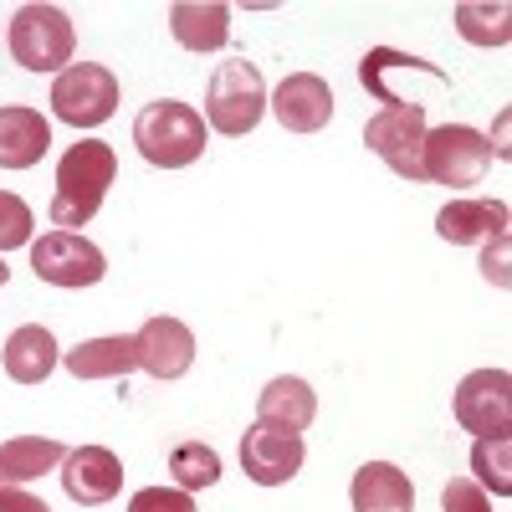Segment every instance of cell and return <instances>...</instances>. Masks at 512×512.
<instances>
[{"instance_id": "6da1fadb", "label": "cell", "mask_w": 512, "mask_h": 512, "mask_svg": "<svg viewBox=\"0 0 512 512\" xmlns=\"http://www.w3.org/2000/svg\"><path fill=\"white\" fill-rule=\"evenodd\" d=\"M118 180V154L103 139H82L57 159V195H52V226L57 231H77L88 226L98 210L108 185Z\"/></svg>"}, {"instance_id": "7a4b0ae2", "label": "cell", "mask_w": 512, "mask_h": 512, "mask_svg": "<svg viewBox=\"0 0 512 512\" xmlns=\"http://www.w3.org/2000/svg\"><path fill=\"white\" fill-rule=\"evenodd\" d=\"M134 144L154 169H185L205 154V113L175 98H159L134 118Z\"/></svg>"}, {"instance_id": "3957f363", "label": "cell", "mask_w": 512, "mask_h": 512, "mask_svg": "<svg viewBox=\"0 0 512 512\" xmlns=\"http://www.w3.org/2000/svg\"><path fill=\"white\" fill-rule=\"evenodd\" d=\"M267 113V82L256 72V62L236 57V62H221L210 72V88H205V123L216 128L221 139H241L251 134Z\"/></svg>"}, {"instance_id": "277c9868", "label": "cell", "mask_w": 512, "mask_h": 512, "mask_svg": "<svg viewBox=\"0 0 512 512\" xmlns=\"http://www.w3.org/2000/svg\"><path fill=\"white\" fill-rule=\"evenodd\" d=\"M77 52V31L62 6H21L11 16V57L26 72H67Z\"/></svg>"}, {"instance_id": "5b68a950", "label": "cell", "mask_w": 512, "mask_h": 512, "mask_svg": "<svg viewBox=\"0 0 512 512\" xmlns=\"http://www.w3.org/2000/svg\"><path fill=\"white\" fill-rule=\"evenodd\" d=\"M425 180H436L446 190H472L482 185L487 164H492V144L487 134L466 123H446V128H425Z\"/></svg>"}, {"instance_id": "8992f818", "label": "cell", "mask_w": 512, "mask_h": 512, "mask_svg": "<svg viewBox=\"0 0 512 512\" xmlns=\"http://www.w3.org/2000/svg\"><path fill=\"white\" fill-rule=\"evenodd\" d=\"M364 144L369 154H379L384 164L395 169V175H405L410 185L425 180V108L410 98V103H395V108H384L364 123Z\"/></svg>"}, {"instance_id": "52a82bcc", "label": "cell", "mask_w": 512, "mask_h": 512, "mask_svg": "<svg viewBox=\"0 0 512 512\" xmlns=\"http://www.w3.org/2000/svg\"><path fill=\"white\" fill-rule=\"evenodd\" d=\"M52 113L72 128H98L118 113V77L98 62H72L52 82Z\"/></svg>"}, {"instance_id": "ba28073f", "label": "cell", "mask_w": 512, "mask_h": 512, "mask_svg": "<svg viewBox=\"0 0 512 512\" xmlns=\"http://www.w3.org/2000/svg\"><path fill=\"white\" fill-rule=\"evenodd\" d=\"M31 272L52 287H93L108 277V256L82 231H47L31 241Z\"/></svg>"}, {"instance_id": "9c48e42d", "label": "cell", "mask_w": 512, "mask_h": 512, "mask_svg": "<svg viewBox=\"0 0 512 512\" xmlns=\"http://www.w3.org/2000/svg\"><path fill=\"white\" fill-rule=\"evenodd\" d=\"M456 420H461V431H477V441L507 436V425H512V374L507 369L466 374L461 390H456Z\"/></svg>"}, {"instance_id": "30bf717a", "label": "cell", "mask_w": 512, "mask_h": 512, "mask_svg": "<svg viewBox=\"0 0 512 512\" xmlns=\"http://www.w3.org/2000/svg\"><path fill=\"white\" fill-rule=\"evenodd\" d=\"M303 456H308L303 436L277 431V425H262V420L241 436V472L256 487H287L297 472H303Z\"/></svg>"}, {"instance_id": "8fae6325", "label": "cell", "mask_w": 512, "mask_h": 512, "mask_svg": "<svg viewBox=\"0 0 512 512\" xmlns=\"http://www.w3.org/2000/svg\"><path fill=\"white\" fill-rule=\"evenodd\" d=\"M267 108L277 113V123L287 134H318L333 118V88L318 72H292L277 82V93L267 98Z\"/></svg>"}, {"instance_id": "7c38bea8", "label": "cell", "mask_w": 512, "mask_h": 512, "mask_svg": "<svg viewBox=\"0 0 512 512\" xmlns=\"http://www.w3.org/2000/svg\"><path fill=\"white\" fill-rule=\"evenodd\" d=\"M123 487V461L108 446H77L62 456V492L77 507H103Z\"/></svg>"}, {"instance_id": "4fadbf2b", "label": "cell", "mask_w": 512, "mask_h": 512, "mask_svg": "<svg viewBox=\"0 0 512 512\" xmlns=\"http://www.w3.org/2000/svg\"><path fill=\"white\" fill-rule=\"evenodd\" d=\"M139 369H149L154 379H180L195 364V333L180 318H149L139 333Z\"/></svg>"}, {"instance_id": "5bb4252c", "label": "cell", "mask_w": 512, "mask_h": 512, "mask_svg": "<svg viewBox=\"0 0 512 512\" xmlns=\"http://www.w3.org/2000/svg\"><path fill=\"white\" fill-rule=\"evenodd\" d=\"M52 149V123L26 103L0 108V169H31Z\"/></svg>"}, {"instance_id": "9a60e30c", "label": "cell", "mask_w": 512, "mask_h": 512, "mask_svg": "<svg viewBox=\"0 0 512 512\" xmlns=\"http://www.w3.org/2000/svg\"><path fill=\"white\" fill-rule=\"evenodd\" d=\"M169 31L195 57L221 52L231 41V6H221V0H180V6H169Z\"/></svg>"}, {"instance_id": "2e32d148", "label": "cell", "mask_w": 512, "mask_h": 512, "mask_svg": "<svg viewBox=\"0 0 512 512\" xmlns=\"http://www.w3.org/2000/svg\"><path fill=\"white\" fill-rule=\"evenodd\" d=\"M354 512H415V487L395 461H364L349 487Z\"/></svg>"}, {"instance_id": "e0dca14e", "label": "cell", "mask_w": 512, "mask_h": 512, "mask_svg": "<svg viewBox=\"0 0 512 512\" xmlns=\"http://www.w3.org/2000/svg\"><path fill=\"white\" fill-rule=\"evenodd\" d=\"M313 415H318V395H313V384L297 379V374H277L262 390V400H256V420L277 425V431H292V436H303L313 425Z\"/></svg>"}, {"instance_id": "ac0fdd59", "label": "cell", "mask_w": 512, "mask_h": 512, "mask_svg": "<svg viewBox=\"0 0 512 512\" xmlns=\"http://www.w3.org/2000/svg\"><path fill=\"white\" fill-rule=\"evenodd\" d=\"M62 364L77 374V379H128L139 369V344L128 333H108V338H88L62 354Z\"/></svg>"}, {"instance_id": "d6986e66", "label": "cell", "mask_w": 512, "mask_h": 512, "mask_svg": "<svg viewBox=\"0 0 512 512\" xmlns=\"http://www.w3.org/2000/svg\"><path fill=\"white\" fill-rule=\"evenodd\" d=\"M436 231L451 246H477V241L507 236V205L502 200H451L436 216Z\"/></svg>"}, {"instance_id": "ffe728a7", "label": "cell", "mask_w": 512, "mask_h": 512, "mask_svg": "<svg viewBox=\"0 0 512 512\" xmlns=\"http://www.w3.org/2000/svg\"><path fill=\"white\" fill-rule=\"evenodd\" d=\"M62 456H67V446L52 441V436H16V441L0 446V482H6V487H26L36 477L57 472Z\"/></svg>"}, {"instance_id": "44dd1931", "label": "cell", "mask_w": 512, "mask_h": 512, "mask_svg": "<svg viewBox=\"0 0 512 512\" xmlns=\"http://www.w3.org/2000/svg\"><path fill=\"white\" fill-rule=\"evenodd\" d=\"M57 338L41 328V323H21L11 338H6V374L16 384H41L52 369H57Z\"/></svg>"}, {"instance_id": "7402d4cb", "label": "cell", "mask_w": 512, "mask_h": 512, "mask_svg": "<svg viewBox=\"0 0 512 512\" xmlns=\"http://www.w3.org/2000/svg\"><path fill=\"white\" fill-rule=\"evenodd\" d=\"M456 31L466 41H477V47H507V36H512V11L502 6H477V0H461L456 6Z\"/></svg>"}, {"instance_id": "603a6c76", "label": "cell", "mask_w": 512, "mask_h": 512, "mask_svg": "<svg viewBox=\"0 0 512 512\" xmlns=\"http://www.w3.org/2000/svg\"><path fill=\"white\" fill-rule=\"evenodd\" d=\"M169 472H175L180 492H200V487L221 482V456L210 451L205 441H185V446L169 451Z\"/></svg>"}, {"instance_id": "cb8c5ba5", "label": "cell", "mask_w": 512, "mask_h": 512, "mask_svg": "<svg viewBox=\"0 0 512 512\" xmlns=\"http://www.w3.org/2000/svg\"><path fill=\"white\" fill-rule=\"evenodd\" d=\"M472 472H477V487H492L497 497L512 492V441L507 436H487L472 446Z\"/></svg>"}, {"instance_id": "d4e9b609", "label": "cell", "mask_w": 512, "mask_h": 512, "mask_svg": "<svg viewBox=\"0 0 512 512\" xmlns=\"http://www.w3.org/2000/svg\"><path fill=\"white\" fill-rule=\"evenodd\" d=\"M31 205L11 190H0V251H16V246H31Z\"/></svg>"}, {"instance_id": "484cf974", "label": "cell", "mask_w": 512, "mask_h": 512, "mask_svg": "<svg viewBox=\"0 0 512 512\" xmlns=\"http://www.w3.org/2000/svg\"><path fill=\"white\" fill-rule=\"evenodd\" d=\"M128 512H200V507L180 487H144V492L128 497Z\"/></svg>"}, {"instance_id": "4316f807", "label": "cell", "mask_w": 512, "mask_h": 512, "mask_svg": "<svg viewBox=\"0 0 512 512\" xmlns=\"http://www.w3.org/2000/svg\"><path fill=\"white\" fill-rule=\"evenodd\" d=\"M441 507H446V512H492L487 492H482L472 477H451V482L441 487Z\"/></svg>"}, {"instance_id": "83f0119b", "label": "cell", "mask_w": 512, "mask_h": 512, "mask_svg": "<svg viewBox=\"0 0 512 512\" xmlns=\"http://www.w3.org/2000/svg\"><path fill=\"white\" fill-rule=\"evenodd\" d=\"M0 512H52L41 497H31L26 487H6L0 482Z\"/></svg>"}, {"instance_id": "f1b7e54d", "label": "cell", "mask_w": 512, "mask_h": 512, "mask_svg": "<svg viewBox=\"0 0 512 512\" xmlns=\"http://www.w3.org/2000/svg\"><path fill=\"white\" fill-rule=\"evenodd\" d=\"M6 282H11V267H6V262H0V287H6Z\"/></svg>"}]
</instances>
